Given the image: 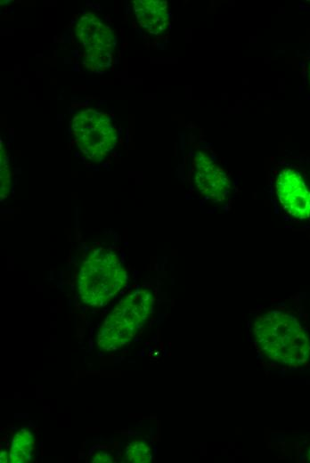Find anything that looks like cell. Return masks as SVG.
<instances>
[{"mask_svg": "<svg viewBox=\"0 0 310 463\" xmlns=\"http://www.w3.org/2000/svg\"><path fill=\"white\" fill-rule=\"evenodd\" d=\"M127 280L126 270L115 251L95 248L84 259L78 272L80 301L91 307H102L126 287Z\"/></svg>", "mask_w": 310, "mask_h": 463, "instance_id": "7a4b0ae2", "label": "cell"}, {"mask_svg": "<svg viewBox=\"0 0 310 463\" xmlns=\"http://www.w3.org/2000/svg\"><path fill=\"white\" fill-rule=\"evenodd\" d=\"M10 455L5 450H3L0 453V461L2 463L9 462Z\"/></svg>", "mask_w": 310, "mask_h": 463, "instance_id": "4fadbf2b", "label": "cell"}, {"mask_svg": "<svg viewBox=\"0 0 310 463\" xmlns=\"http://www.w3.org/2000/svg\"><path fill=\"white\" fill-rule=\"evenodd\" d=\"M35 445L36 442L33 432L27 427L20 429L15 433L12 440L9 451V462H29L33 458Z\"/></svg>", "mask_w": 310, "mask_h": 463, "instance_id": "9c48e42d", "label": "cell"}, {"mask_svg": "<svg viewBox=\"0 0 310 463\" xmlns=\"http://www.w3.org/2000/svg\"><path fill=\"white\" fill-rule=\"evenodd\" d=\"M0 196L1 201L4 200L10 193L12 182H11V169L9 166L8 157L3 142H1V155H0Z\"/></svg>", "mask_w": 310, "mask_h": 463, "instance_id": "8fae6325", "label": "cell"}, {"mask_svg": "<svg viewBox=\"0 0 310 463\" xmlns=\"http://www.w3.org/2000/svg\"><path fill=\"white\" fill-rule=\"evenodd\" d=\"M308 79H309V82H310V64H309V68H308Z\"/></svg>", "mask_w": 310, "mask_h": 463, "instance_id": "9a60e30c", "label": "cell"}, {"mask_svg": "<svg viewBox=\"0 0 310 463\" xmlns=\"http://www.w3.org/2000/svg\"><path fill=\"white\" fill-rule=\"evenodd\" d=\"M74 31L84 48V66L92 72L106 70L116 44L112 28L94 12H86L77 20Z\"/></svg>", "mask_w": 310, "mask_h": 463, "instance_id": "5b68a950", "label": "cell"}, {"mask_svg": "<svg viewBox=\"0 0 310 463\" xmlns=\"http://www.w3.org/2000/svg\"><path fill=\"white\" fill-rule=\"evenodd\" d=\"M126 459L131 463H149L152 460L150 445L143 440H133L126 448Z\"/></svg>", "mask_w": 310, "mask_h": 463, "instance_id": "30bf717a", "label": "cell"}, {"mask_svg": "<svg viewBox=\"0 0 310 463\" xmlns=\"http://www.w3.org/2000/svg\"><path fill=\"white\" fill-rule=\"evenodd\" d=\"M71 132L82 155L93 163L103 160L118 141V133L110 115L94 109L74 114Z\"/></svg>", "mask_w": 310, "mask_h": 463, "instance_id": "277c9868", "label": "cell"}, {"mask_svg": "<svg viewBox=\"0 0 310 463\" xmlns=\"http://www.w3.org/2000/svg\"><path fill=\"white\" fill-rule=\"evenodd\" d=\"M274 191L278 202L289 215L300 220L310 217V190L298 171L281 169L276 176Z\"/></svg>", "mask_w": 310, "mask_h": 463, "instance_id": "52a82bcc", "label": "cell"}, {"mask_svg": "<svg viewBox=\"0 0 310 463\" xmlns=\"http://www.w3.org/2000/svg\"><path fill=\"white\" fill-rule=\"evenodd\" d=\"M153 305V294L146 288H137L123 297L100 327L98 347L110 352L128 345L150 318Z\"/></svg>", "mask_w": 310, "mask_h": 463, "instance_id": "3957f363", "label": "cell"}, {"mask_svg": "<svg viewBox=\"0 0 310 463\" xmlns=\"http://www.w3.org/2000/svg\"><path fill=\"white\" fill-rule=\"evenodd\" d=\"M306 459H307L308 461H310V447L307 450Z\"/></svg>", "mask_w": 310, "mask_h": 463, "instance_id": "5bb4252c", "label": "cell"}, {"mask_svg": "<svg viewBox=\"0 0 310 463\" xmlns=\"http://www.w3.org/2000/svg\"><path fill=\"white\" fill-rule=\"evenodd\" d=\"M133 9L139 25L151 34L160 35L170 25V14L166 1L135 0Z\"/></svg>", "mask_w": 310, "mask_h": 463, "instance_id": "ba28073f", "label": "cell"}, {"mask_svg": "<svg viewBox=\"0 0 310 463\" xmlns=\"http://www.w3.org/2000/svg\"><path fill=\"white\" fill-rule=\"evenodd\" d=\"M192 166L193 183L200 194L210 202H224L232 188L226 170L204 150L194 154Z\"/></svg>", "mask_w": 310, "mask_h": 463, "instance_id": "8992f818", "label": "cell"}, {"mask_svg": "<svg viewBox=\"0 0 310 463\" xmlns=\"http://www.w3.org/2000/svg\"><path fill=\"white\" fill-rule=\"evenodd\" d=\"M252 334L258 352L279 366L300 368L310 361V336L293 314L271 310L256 316Z\"/></svg>", "mask_w": 310, "mask_h": 463, "instance_id": "6da1fadb", "label": "cell"}, {"mask_svg": "<svg viewBox=\"0 0 310 463\" xmlns=\"http://www.w3.org/2000/svg\"><path fill=\"white\" fill-rule=\"evenodd\" d=\"M113 461L111 454L104 451H98L92 458L93 463H112Z\"/></svg>", "mask_w": 310, "mask_h": 463, "instance_id": "7c38bea8", "label": "cell"}]
</instances>
